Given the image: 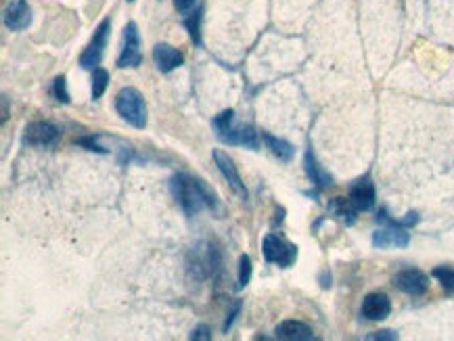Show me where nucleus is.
<instances>
[{
    "mask_svg": "<svg viewBox=\"0 0 454 341\" xmlns=\"http://www.w3.org/2000/svg\"><path fill=\"white\" fill-rule=\"evenodd\" d=\"M115 112L136 130H143L147 126V103L143 94L132 86H126L115 94Z\"/></svg>",
    "mask_w": 454,
    "mask_h": 341,
    "instance_id": "7ed1b4c3",
    "label": "nucleus"
},
{
    "mask_svg": "<svg viewBox=\"0 0 454 341\" xmlns=\"http://www.w3.org/2000/svg\"><path fill=\"white\" fill-rule=\"evenodd\" d=\"M241 310H243V302H241V300H234V302H232V305H230V310L227 312V318H225V323H222V333H228V331L232 329V325H234L237 316L241 314Z\"/></svg>",
    "mask_w": 454,
    "mask_h": 341,
    "instance_id": "393cba45",
    "label": "nucleus"
},
{
    "mask_svg": "<svg viewBox=\"0 0 454 341\" xmlns=\"http://www.w3.org/2000/svg\"><path fill=\"white\" fill-rule=\"evenodd\" d=\"M61 139V130L50 121H30L23 130V145L28 147H53Z\"/></svg>",
    "mask_w": 454,
    "mask_h": 341,
    "instance_id": "1a4fd4ad",
    "label": "nucleus"
},
{
    "mask_svg": "<svg viewBox=\"0 0 454 341\" xmlns=\"http://www.w3.org/2000/svg\"><path fill=\"white\" fill-rule=\"evenodd\" d=\"M0 119H2V124L9 119V99L6 97H2V117Z\"/></svg>",
    "mask_w": 454,
    "mask_h": 341,
    "instance_id": "2f4dec72",
    "label": "nucleus"
},
{
    "mask_svg": "<svg viewBox=\"0 0 454 341\" xmlns=\"http://www.w3.org/2000/svg\"><path fill=\"white\" fill-rule=\"evenodd\" d=\"M364 340L369 341H396L398 340V333H394V331H377V333H371V335H367Z\"/></svg>",
    "mask_w": 454,
    "mask_h": 341,
    "instance_id": "cd10ccee",
    "label": "nucleus"
},
{
    "mask_svg": "<svg viewBox=\"0 0 454 341\" xmlns=\"http://www.w3.org/2000/svg\"><path fill=\"white\" fill-rule=\"evenodd\" d=\"M153 61H155V65H157V70L161 74H170V72L178 70L185 63V57H183V53L176 46L159 42L153 48Z\"/></svg>",
    "mask_w": 454,
    "mask_h": 341,
    "instance_id": "4468645a",
    "label": "nucleus"
},
{
    "mask_svg": "<svg viewBox=\"0 0 454 341\" xmlns=\"http://www.w3.org/2000/svg\"><path fill=\"white\" fill-rule=\"evenodd\" d=\"M212 157H214V161H216L218 172L222 174V178L227 180L228 187L232 189V193H234L237 197H241L243 201H247V199H249V190L245 187V183H243V178H241V174H239V170H237L232 157H230L227 151H222V149H214Z\"/></svg>",
    "mask_w": 454,
    "mask_h": 341,
    "instance_id": "9d476101",
    "label": "nucleus"
},
{
    "mask_svg": "<svg viewBox=\"0 0 454 341\" xmlns=\"http://www.w3.org/2000/svg\"><path fill=\"white\" fill-rule=\"evenodd\" d=\"M170 190L176 199V203L183 207L187 216H197L203 210H210L214 214H220V199L214 190L205 185L199 176H193L187 172H176L170 178Z\"/></svg>",
    "mask_w": 454,
    "mask_h": 341,
    "instance_id": "f257e3e1",
    "label": "nucleus"
},
{
    "mask_svg": "<svg viewBox=\"0 0 454 341\" xmlns=\"http://www.w3.org/2000/svg\"><path fill=\"white\" fill-rule=\"evenodd\" d=\"M195 260L189 262V266L199 274V278H207V276H216V272L220 270L222 260H220V251L212 245V243H199L193 249Z\"/></svg>",
    "mask_w": 454,
    "mask_h": 341,
    "instance_id": "6e6552de",
    "label": "nucleus"
},
{
    "mask_svg": "<svg viewBox=\"0 0 454 341\" xmlns=\"http://www.w3.org/2000/svg\"><path fill=\"white\" fill-rule=\"evenodd\" d=\"M252 272H254V266H252V258L247 254H243L239 258V276H237V287L239 289H245L252 281Z\"/></svg>",
    "mask_w": 454,
    "mask_h": 341,
    "instance_id": "4be33fe9",
    "label": "nucleus"
},
{
    "mask_svg": "<svg viewBox=\"0 0 454 341\" xmlns=\"http://www.w3.org/2000/svg\"><path fill=\"white\" fill-rule=\"evenodd\" d=\"M303 170H306V174H308L310 183H312L316 189L325 190L333 185L331 174H329V172H327V170L318 163V159H316V155L312 153V149H308V151L303 153Z\"/></svg>",
    "mask_w": 454,
    "mask_h": 341,
    "instance_id": "f3484780",
    "label": "nucleus"
},
{
    "mask_svg": "<svg viewBox=\"0 0 454 341\" xmlns=\"http://www.w3.org/2000/svg\"><path fill=\"white\" fill-rule=\"evenodd\" d=\"M431 276L444 287L446 293H453L454 291V268L453 266H438L431 270Z\"/></svg>",
    "mask_w": 454,
    "mask_h": 341,
    "instance_id": "412c9836",
    "label": "nucleus"
},
{
    "mask_svg": "<svg viewBox=\"0 0 454 341\" xmlns=\"http://www.w3.org/2000/svg\"><path fill=\"white\" fill-rule=\"evenodd\" d=\"M394 285H396L398 291H402L406 296H413V298H418V296L427 293L429 276L423 270H418V268H406V270H400L394 276Z\"/></svg>",
    "mask_w": 454,
    "mask_h": 341,
    "instance_id": "9b49d317",
    "label": "nucleus"
},
{
    "mask_svg": "<svg viewBox=\"0 0 454 341\" xmlns=\"http://www.w3.org/2000/svg\"><path fill=\"white\" fill-rule=\"evenodd\" d=\"M377 222L383 224V228H377L373 232V245L377 249H404L411 245L409 228L400 227V222L389 218V214L385 210H379Z\"/></svg>",
    "mask_w": 454,
    "mask_h": 341,
    "instance_id": "20e7f679",
    "label": "nucleus"
},
{
    "mask_svg": "<svg viewBox=\"0 0 454 341\" xmlns=\"http://www.w3.org/2000/svg\"><path fill=\"white\" fill-rule=\"evenodd\" d=\"M320 287H323V289H329V287H331V272H329V270H323V272H320Z\"/></svg>",
    "mask_w": 454,
    "mask_h": 341,
    "instance_id": "7c9ffc66",
    "label": "nucleus"
},
{
    "mask_svg": "<svg viewBox=\"0 0 454 341\" xmlns=\"http://www.w3.org/2000/svg\"><path fill=\"white\" fill-rule=\"evenodd\" d=\"M212 128L220 143L232 145V147H245L256 151L260 147V136L252 126H243L234 121V112L225 109L212 119Z\"/></svg>",
    "mask_w": 454,
    "mask_h": 341,
    "instance_id": "f03ea898",
    "label": "nucleus"
},
{
    "mask_svg": "<svg viewBox=\"0 0 454 341\" xmlns=\"http://www.w3.org/2000/svg\"><path fill=\"white\" fill-rule=\"evenodd\" d=\"M32 23V9L28 0H11L4 9V26L11 32L28 30Z\"/></svg>",
    "mask_w": 454,
    "mask_h": 341,
    "instance_id": "ddd939ff",
    "label": "nucleus"
},
{
    "mask_svg": "<svg viewBox=\"0 0 454 341\" xmlns=\"http://www.w3.org/2000/svg\"><path fill=\"white\" fill-rule=\"evenodd\" d=\"M274 335L276 340H285V341H314L316 335H314V329L310 325H306L302 320H283L276 325L274 329Z\"/></svg>",
    "mask_w": 454,
    "mask_h": 341,
    "instance_id": "2eb2a0df",
    "label": "nucleus"
},
{
    "mask_svg": "<svg viewBox=\"0 0 454 341\" xmlns=\"http://www.w3.org/2000/svg\"><path fill=\"white\" fill-rule=\"evenodd\" d=\"M195 4H197V0H174L176 11H178V13H183V15L190 13V11L195 9Z\"/></svg>",
    "mask_w": 454,
    "mask_h": 341,
    "instance_id": "c85d7f7f",
    "label": "nucleus"
},
{
    "mask_svg": "<svg viewBox=\"0 0 454 341\" xmlns=\"http://www.w3.org/2000/svg\"><path fill=\"white\" fill-rule=\"evenodd\" d=\"M99 139H101V134H90V136H82V139H77L76 145H80V147H84L86 151L101 153V155L109 153L107 149H105V147H101V145H99Z\"/></svg>",
    "mask_w": 454,
    "mask_h": 341,
    "instance_id": "b1692460",
    "label": "nucleus"
},
{
    "mask_svg": "<svg viewBox=\"0 0 454 341\" xmlns=\"http://www.w3.org/2000/svg\"><path fill=\"white\" fill-rule=\"evenodd\" d=\"M128 2H134V0H128Z\"/></svg>",
    "mask_w": 454,
    "mask_h": 341,
    "instance_id": "473e14b6",
    "label": "nucleus"
},
{
    "mask_svg": "<svg viewBox=\"0 0 454 341\" xmlns=\"http://www.w3.org/2000/svg\"><path fill=\"white\" fill-rule=\"evenodd\" d=\"M53 94H55V99H57L59 103H63V105H67V103L72 101V97H70V92H67V80L63 76H59L53 82Z\"/></svg>",
    "mask_w": 454,
    "mask_h": 341,
    "instance_id": "5701e85b",
    "label": "nucleus"
},
{
    "mask_svg": "<svg viewBox=\"0 0 454 341\" xmlns=\"http://www.w3.org/2000/svg\"><path fill=\"white\" fill-rule=\"evenodd\" d=\"M107 86H109V72L103 70V67L92 70V88H90V94H92L94 101L105 94Z\"/></svg>",
    "mask_w": 454,
    "mask_h": 341,
    "instance_id": "aec40b11",
    "label": "nucleus"
},
{
    "mask_svg": "<svg viewBox=\"0 0 454 341\" xmlns=\"http://www.w3.org/2000/svg\"><path fill=\"white\" fill-rule=\"evenodd\" d=\"M112 32V19H103L99 23V28L94 30V36L88 42V46L84 48L82 57H80V65L84 70H97V65L101 63L105 48H107V38Z\"/></svg>",
    "mask_w": 454,
    "mask_h": 341,
    "instance_id": "0eeeda50",
    "label": "nucleus"
},
{
    "mask_svg": "<svg viewBox=\"0 0 454 341\" xmlns=\"http://www.w3.org/2000/svg\"><path fill=\"white\" fill-rule=\"evenodd\" d=\"M262 254L268 264H276L279 268H289L296 264L298 260V247L289 241H285L283 237L268 232L262 241Z\"/></svg>",
    "mask_w": 454,
    "mask_h": 341,
    "instance_id": "39448f33",
    "label": "nucleus"
},
{
    "mask_svg": "<svg viewBox=\"0 0 454 341\" xmlns=\"http://www.w3.org/2000/svg\"><path fill=\"white\" fill-rule=\"evenodd\" d=\"M391 312V302L385 293H369L364 300H362V308H360V314L367 318V320H385Z\"/></svg>",
    "mask_w": 454,
    "mask_h": 341,
    "instance_id": "dca6fc26",
    "label": "nucleus"
},
{
    "mask_svg": "<svg viewBox=\"0 0 454 341\" xmlns=\"http://www.w3.org/2000/svg\"><path fill=\"white\" fill-rule=\"evenodd\" d=\"M262 141L266 143L268 151L272 153L279 161L289 163V161L293 159V155H296V147H293L289 141L279 139V136H274V134H270V132H262Z\"/></svg>",
    "mask_w": 454,
    "mask_h": 341,
    "instance_id": "a211bd4d",
    "label": "nucleus"
},
{
    "mask_svg": "<svg viewBox=\"0 0 454 341\" xmlns=\"http://www.w3.org/2000/svg\"><path fill=\"white\" fill-rule=\"evenodd\" d=\"M347 199L358 212H371L375 207V199H377L375 185H373L371 176L356 178L347 189Z\"/></svg>",
    "mask_w": 454,
    "mask_h": 341,
    "instance_id": "f8f14e48",
    "label": "nucleus"
},
{
    "mask_svg": "<svg viewBox=\"0 0 454 341\" xmlns=\"http://www.w3.org/2000/svg\"><path fill=\"white\" fill-rule=\"evenodd\" d=\"M400 222V227H404V228H413L418 222V214L416 212H409L402 220H398Z\"/></svg>",
    "mask_w": 454,
    "mask_h": 341,
    "instance_id": "c756f323",
    "label": "nucleus"
},
{
    "mask_svg": "<svg viewBox=\"0 0 454 341\" xmlns=\"http://www.w3.org/2000/svg\"><path fill=\"white\" fill-rule=\"evenodd\" d=\"M190 341H212V329L207 325H197L189 335Z\"/></svg>",
    "mask_w": 454,
    "mask_h": 341,
    "instance_id": "bb28decb",
    "label": "nucleus"
},
{
    "mask_svg": "<svg viewBox=\"0 0 454 341\" xmlns=\"http://www.w3.org/2000/svg\"><path fill=\"white\" fill-rule=\"evenodd\" d=\"M199 23H201V9L197 11V13H193V17L185 21V26H187V30L190 32V38L195 44H201V38H199Z\"/></svg>",
    "mask_w": 454,
    "mask_h": 341,
    "instance_id": "a878e982",
    "label": "nucleus"
},
{
    "mask_svg": "<svg viewBox=\"0 0 454 341\" xmlns=\"http://www.w3.org/2000/svg\"><path fill=\"white\" fill-rule=\"evenodd\" d=\"M327 210H329V214H331L333 218H337V220L343 222L345 227H352V224L356 222V214H358V210L350 203V199L335 197V199H331V201H329Z\"/></svg>",
    "mask_w": 454,
    "mask_h": 341,
    "instance_id": "6ab92c4d",
    "label": "nucleus"
},
{
    "mask_svg": "<svg viewBox=\"0 0 454 341\" xmlns=\"http://www.w3.org/2000/svg\"><path fill=\"white\" fill-rule=\"evenodd\" d=\"M143 63V53H141V34H139V26L134 21L126 23L124 28V42H121V50L117 57V67L119 70H134Z\"/></svg>",
    "mask_w": 454,
    "mask_h": 341,
    "instance_id": "423d86ee",
    "label": "nucleus"
}]
</instances>
